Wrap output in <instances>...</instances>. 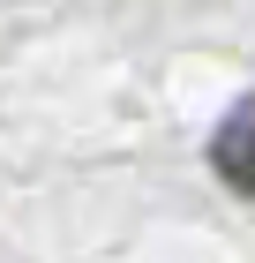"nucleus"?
Returning <instances> with one entry per match:
<instances>
[{
	"label": "nucleus",
	"instance_id": "1",
	"mask_svg": "<svg viewBox=\"0 0 255 263\" xmlns=\"http://www.w3.org/2000/svg\"><path fill=\"white\" fill-rule=\"evenodd\" d=\"M210 165H218V181L240 188V196H255V98H240L225 121H218L210 136Z\"/></svg>",
	"mask_w": 255,
	"mask_h": 263
}]
</instances>
